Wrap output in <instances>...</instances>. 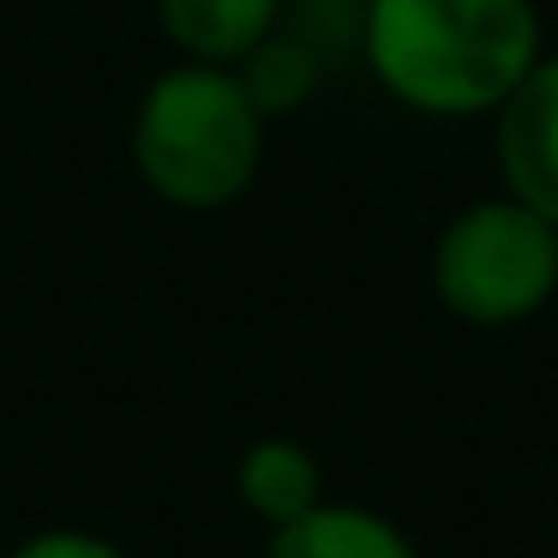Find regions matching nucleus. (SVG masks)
<instances>
[{
	"instance_id": "obj_8",
	"label": "nucleus",
	"mask_w": 558,
	"mask_h": 558,
	"mask_svg": "<svg viewBox=\"0 0 558 558\" xmlns=\"http://www.w3.org/2000/svg\"><path fill=\"white\" fill-rule=\"evenodd\" d=\"M234 73H241L246 97L258 102V114H265V121H277V114H294V109H306V102L318 97L325 61H318L313 43L289 37V31H270V37L258 43V49L246 54Z\"/></svg>"
},
{
	"instance_id": "obj_2",
	"label": "nucleus",
	"mask_w": 558,
	"mask_h": 558,
	"mask_svg": "<svg viewBox=\"0 0 558 558\" xmlns=\"http://www.w3.org/2000/svg\"><path fill=\"white\" fill-rule=\"evenodd\" d=\"M265 133L270 121L246 97L234 66L174 61L138 90L126 150L145 193L174 210L210 217L253 193L265 169Z\"/></svg>"
},
{
	"instance_id": "obj_6",
	"label": "nucleus",
	"mask_w": 558,
	"mask_h": 558,
	"mask_svg": "<svg viewBox=\"0 0 558 558\" xmlns=\"http://www.w3.org/2000/svg\"><path fill=\"white\" fill-rule=\"evenodd\" d=\"M234 493L241 505L253 510L265 529H282V522L306 517L313 505H325V469L318 457L289 433H270V438H253L234 462Z\"/></svg>"
},
{
	"instance_id": "obj_5",
	"label": "nucleus",
	"mask_w": 558,
	"mask_h": 558,
	"mask_svg": "<svg viewBox=\"0 0 558 558\" xmlns=\"http://www.w3.org/2000/svg\"><path fill=\"white\" fill-rule=\"evenodd\" d=\"M150 7L181 61L241 66L270 31H282L289 0H150Z\"/></svg>"
},
{
	"instance_id": "obj_4",
	"label": "nucleus",
	"mask_w": 558,
	"mask_h": 558,
	"mask_svg": "<svg viewBox=\"0 0 558 558\" xmlns=\"http://www.w3.org/2000/svg\"><path fill=\"white\" fill-rule=\"evenodd\" d=\"M498 193L529 205L558 229V49L534 61V73L493 114Z\"/></svg>"
},
{
	"instance_id": "obj_7",
	"label": "nucleus",
	"mask_w": 558,
	"mask_h": 558,
	"mask_svg": "<svg viewBox=\"0 0 558 558\" xmlns=\"http://www.w3.org/2000/svg\"><path fill=\"white\" fill-rule=\"evenodd\" d=\"M265 558H421V553H414V541L390 517H378L366 505L325 498L306 517L270 529Z\"/></svg>"
},
{
	"instance_id": "obj_1",
	"label": "nucleus",
	"mask_w": 558,
	"mask_h": 558,
	"mask_svg": "<svg viewBox=\"0 0 558 558\" xmlns=\"http://www.w3.org/2000/svg\"><path fill=\"white\" fill-rule=\"evenodd\" d=\"M361 61L397 109L493 121L546 54L534 0H361Z\"/></svg>"
},
{
	"instance_id": "obj_9",
	"label": "nucleus",
	"mask_w": 558,
	"mask_h": 558,
	"mask_svg": "<svg viewBox=\"0 0 558 558\" xmlns=\"http://www.w3.org/2000/svg\"><path fill=\"white\" fill-rule=\"evenodd\" d=\"M7 558H126L109 534H90V529H37L13 546Z\"/></svg>"
},
{
	"instance_id": "obj_3",
	"label": "nucleus",
	"mask_w": 558,
	"mask_h": 558,
	"mask_svg": "<svg viewBox=\"0 0 558 558\" xmlns=\"http://www.w3.org/2000/svg\"><path fill=\"white\" fill-rule=\"evenodd\" d=\"M426 270H433L438 306L462 325H529L558 294V229L510 193H486L438 229Z\"/></svg>"
}]
</instances>
